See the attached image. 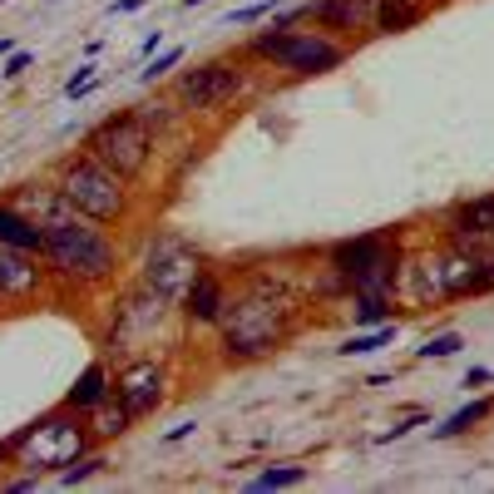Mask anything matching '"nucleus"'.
I'll use <instances>...</instances> for the list:
<instances>
[{
	"label": "nucleus",
	"instance_id": "nucleus-1",
	"mask_svg": "<svg viewBox=\"0 0 494 494\" xmlns=\"http://www.w3.org/2000/svg\"><path fill=\"white\" fill-rule=\"evenodd\" d=\"M302 292H292L277 272H252L238 297H228L218 317V361L223 366H252L267 361L272 351L302 331Z\"/></svg>",
	"mask_w": 494,
	"mask_h": 494
},
{
	"label": "nucleus",
	"instance_id": "nucleus-2",
	"mask_svg": "<svg viewBox=\"0 0 494 494\" xmlns=\"http://www.w3.org/2000/svg\"><path fill=\"white\" fill-rule=\"evenodd\" d=\"M489 292H494V247L440 233V247H425V252H415V257L405 252L396 297H401V307L425 312V307L489 297Z\"/></svg>",
	"mask_w": 494,
	"mask_h": 494
},
{
	"label": "nucleus",
	"instance_id": "nucleus-3",
	"mask_svg": "<svg viewBox=\"0 0 494 494\" xmlns=\"http://www.w3.org/2000/svg\"><path fill=\"white\" fill-rule=\"evenodd\" d=\"M40 262L50 272V287L75 292V297H94V292L119 282L124 252H119L114 228L89 223V218H79L70 208L55 223H45V252H40Z\"/></svg>",
	"mask_w": 494,
	"mask_h": 494
},
{
	"label": "nucleus",
	"instance_id": "nucleus-4",
	"mask_svg": "<svg viewBox=\"0 0 494 494\" xmlns=\"http://www.w3.org/2000/svg\"><path fill=\"white\" fill-rule=\"evenodd\" d=\"M50 183H55V193L65 198L79 218H89V223L124 228L134 218V183L119 178L114 168H104L94 154H84V149L65 154V159L50 168Z\"/></svg>",
	"mask_w": 494,
	"mask_h": 494
},
{
	"label": "nucleus",
	"instance_id": "nucleus-5",
	"mask_svg": "<svg viewBox=\"0 0 494 494\" xmlns=\"http://www.w3.org/2000/svg\"><path fill=\"white\" fill-rule=\"evenodd\" d=\"M243 55L257 60V65H267V70H282V75H292V79H317V75L341 70L346 55H351V45L327 35V30H317V25H277V20H272L267 30H257V35L243 40Z\"/></svg>",
	"mask_w": 494,
	"mask_h": 494
},
{
	"label": "nucleus",
	"instance_id": "nucleus-6",
	"mask_svg": "<svg viewBox=\"0 0 494 494\" xmlns=\"http://www.w3.org/2000/svg\"><path fill=\"white\" fill-rule=\"evenodd\" d=\"M5 445H10V465L35 470V475L50 480V475H60L70 460H79L84 450H94V435H89V420L79 411L55 405V411L35 415L30 425H20Z\"/></svg>",
	"mask_w": 494,
	"mask_h": 494
},
{
	"label": "nucleus",
	"instance_id": "nucleus-7",
	"mask_svg": "<svg viewBox=\"0 0 494 494\" xmlns=\"http://www.w3.org/2000/svg\"><path fill=\"white\" fill-rule=\"evenodd\" d=\"M327 267L341 277L346 297L356 292H381L396 297L401 287V267H405V247L396 233H361V238H341L327 247Z\"/></svg>",
	"mask_w": 494,
	"mask_h": 494
},
{
	"label": "nucleus",
	"instance_id": "nucleus-8",
	"mask_svg": "<svg viewBox=\"0 0 494 494\" xmlns=\"http://www.w3.org/2000/svg\"><path fill=\"white\" fill-rule=\"evenodd\" d=\"M247 65H252V60L243 55V50L198 60V65L173 70V75H168V94H173L178 109L193 114V119H198V114H218V109L238 104L252 89V70Z\"/></svg>",
	"mask_w": 494,
	"mask_h": 494
},
{
	"label": "nucleus",
	"instance_id": "nucleus-9",
	"mask_svg": "<svg viewBox=\"0 0 494 494\" xmlns=\"http://www.w3.org/2000/svg\"><path fill=\"white\" fill-rule=\"evenodd\" d=\"M154 149H159V139L144 129L134 109L104 114V119L94 124L89 134H84V154H94V159H99L104 168H114V173L129 178V183H139V178L149 173Z\"/></svg>",
	"mask_w": 494,
	"mask_h": 494
},
{
	"label": "nucleus",
	"instance_id": "nucleus-10",
	"mask_svg": "<svg viewBox=\"0 0 494 494\" xmlns=\"http://www.w3.org/2000/svg\"><path fill=\"white\" fill-rule=\"evenodd\" d=\"M198 267H203V252L188 243L183 233H173V228L149 233V243L139 252V282L154 292H163L168 302L183 297V287L198 277Z\"/></svg>",
	"mask_w": 494,
	"mask_h": 494
},
{
	"label": "nucleus",
	"instance_id": "nucleus-11",
	"mask_svg": "<svg viewBox=\"0 0 494 494\" xmlns=\"http://www.w3.org/2000/svg\"><path fill=\"white\" fill-rule=\"evenodd\" d=\"M168 386H173V371H168V361H159V356H149V351L124 356L119 371H114V396L129 405L134 420L159 415V405L168 401Z\"/></svg>",
	"mask_w": 494,
	"mask_h": 494
},
{
	"label": "nucleus",
	"instance_id": "nucleus-12",
	"mask_svg": "<svg viewBox=\"0 0 494 494\" xmlns=\"http://www.w3.org/2000/svg\"><path fill=\"white\" fill-rule=\"evenodd\" d=\"M371 20H376V0H307V5L287 10L277 25H317L351 45V40L371 35Z\"/></svg>",
	"mask_w": 494,
	"mask_h": 494
},
{
	"label": "nucleus",
	"instance_id": "nucleus-13",
	"mask_svg": "<svg viewBox=\"0 0 494 494\" xmlns=\"http://www.w3.org/2000/svg\"><path fill=\"white\" fill-rule=\"evenodd\" d=\"M50 292V272L40 252L0 247V307H35Z\"/></svg>",
	"mask_w": 494,
	"mask_h": 494
},
{
	"label": "nucleus",
	"instance_id": "nucleus-14",
	"mask_svg": "<svg viewBox=\"0 0 494 494\" xmlns=\"http://www.w3.org/2000/svg\"><path fill=\"white\" fill-rule=\"evenodd\" d=\"M228 297H233V287H228V277L218 267H198V277L183 287V297H178V317L188 322V327H218V317H223Z\"/></svg>",
	"mask_w": 494,
	"mask_h": 494
},
{
	"label": "nucleus",
	"instance_id": "nucleus-15",
	"mask_svg": "<svg viewBox=\"0 0 494 494\" xmlns=\"http://www.w3.org/2000/svg\"><path fill=\"white\" fill-rule=\"evenodd\" d=\"M445 238H465V243H494V193L480 198H460L445 213Z\"/></svg>",
	"mask_w": 494,
	"mask_h": 494
},
{
	"label": "nucleus",
	"instance_id": "nucleus-16",
	"mask_svg": "<svg viewBox=\"0 0 494 494\" xmlns=\"http://www.w3.org/2000/svg\"><path fill=\"white\" fill-rule=\"evenodd\" d=\"M109 391H114V366H109V356H99V361H89V366H84V371L75 376V386L65 391V401H60V405H65V411L89 415Z\"/></svg>",
	"mask_w": 494,
	"mask_h": 494
},
{
	"label": "nucleus",
	"instance_id": "nucleus-17",
	"mask_svg": "<svg viewBox=\"0 0 494 494\" xmlns=\"http://www.w3.org/2000/svg\"><path fill=\"white\" fill-rule=\"evenodd\" d=\"M5 203L20 208V213H25L35 228H45V223H55L60 213H70V203L55 193V183H50V178H45V183H20L15 193L5 198Z\"/></svg>",
	"mask_w": 494,
	"mask_h": 494
},
{
	"label": "nucleus",
	"instance_id": "nucleus-18",
	"mask_svg": "<svg viewBox=\"0 0 494 494\" xmlns=\"http://www.w3.org/2000/svg\"><path fill=\"white\" fill-rule=\"evenodd\" d=\"M84 420H89V435H94V445H114V440H124V435H129V430H134V415H129V405H124L119 401V396H104V401L99 405H94V411L89 415H84Z\"/></svg>",
	"mask_w": 494,
	"mask_h": 494
},
{
	"label": "nucleus",
	"instance_id": "nucleus-19",
	"mask_svg": "<svg viewBox=\"0 0 494 494\" xmlns=\"http://www.w3.org/2000/svg\"><path fill=\"white\" fill-rule=\"evenodd\" d=\"M129 109L134 114H139V124H144V129H149L154 134V139H168V134H173L178 129V119H183V109H178V99H173V94H168V89H154V94H144V99L139 104H129Z\"/></svg>",
	"mask_w": 494,
	"mask_h": 494
},
{
	"label": "nucleus",
	"instance_id": "nucleus-20",
	"mask_svg": "<svg viewBox=\"0 0 494 494\" xmlns=\"http://www.w3.org/2000/svg\"><path fill=\"white\" fill-rule=\"evenodd\" d=\"M430 0H376V20H371V35H405L425 20Z\"/></svg>",
	"mask_w": 494,
	"mask_h": 494
},
{
	"label": "nucleus",
	"instance_id": "nucleus-21",
	"mask_svg": "<svg viewBox=\"0 0 494 494\" xmlns=\"http://www.w3.org/2000/svg\"><path fill=\"white\" fill-rule=\"evenodd\" d=\"M0 247H20V252H45V228H35L20 208H10L0 198Z\"/></svg>",
	"mask_w": 494,
	"mask_h": 494
},
{
	"label": "nucleus",
	"instance_id": "nucleus-22",
	"mask_svg": "<svg viewBox=\"0 0 494 494\" xmlns=\"http://www.w3.org/2000/svg\"><path fill=\"white\" fill-rule=\"evenodd\" d=\"M381 322H401V297H381V292H356L351 297V327H381Z\"/></svg>",
	"mask_w": 494,
	"mask_h": 494
},
{
	"label": "nucleus",
	"instance_id": "nucleus-23",
	"mask_svg": "<svg viewBox=\"0 0 494 494\" xmlns=\"http://www.w3.org/2000/svg\"><path fill=\"white\" fill-rule=\"evenodd\" d=\"M489 415H494V396H485V401H470V405H460L455 415L440 420V425H435V440H455V435H465V430L485 425Z\"/></svg>",
	"mask_w": 494,
	"mask_h": 494
},
{
	"label": "nucleus",
	"instance_id": "nucleus-24",
	"mask_svg": "<svg viewBox=\"0 0 494 494\" xmlns=\"http://www.w3.org/2000/svg\"><path fill=\"white\" fill-rule=\"evenodd\" d=\"M396 331H401V322H381V327H361V331H351L341 346H336V356H371V351H381V346H391V341H396Z\"/></svg>",
	"mask_w": 494,
	"mask_h": 494
},
{
	"label": "nucleus",
	"instance_id": "nucleus-25",
	"mask_svg": "<svg viewBox=\"0 0 494 494\" xmlns=\"http://www.w3.org/2000/svg\"><path fill=\"white\" fill-rule=\"evenodd\" d=\"M104 465H109V460H104V445H94V450H84L79 460H70V465L60 470L55 485H65V489H70V485H84V480H94Z\"/></svg>",
	"mask_w": 494,
	"mask_h": 494
},
{
	"label": "nucleus",
	"instance_id": "nucleus-26",
	"mask_svg": "<svg viewBox=\"0 0 494 494\" xmlns=\"http://www.w3.org/2000/svg\"><path fill=\"white\" fill-rule=\"evenodd\" d=\"M183 60H188V45H168L163 55L149 60V70H139V79H144V84H163L178 65H183Z\"/></svg>",
	"mask_w": 494,
	"mask_h": 494
},
{
	"label": "nucleus",
	"instance_id": "nucleus-27",
	"mask_svg": "<svg viewBox=\"0 0 494 494\" xmlns=\"http://www.w3.org/2000/svg\"><path fill=\"white\" fill-rule=\"evenodd\" d=\"M302 480H307L302 465H272V470H262L247 489H292V485H302Z\"/></svg>",
	"mask_w": 494,
	"mask_h": 494
},
{
	"label": "nucleus",
	"instance_id": "nucleus-28",
	"mask_svg": "<svg viewBox=\"0 0 494 494\" xmlns=\"http://www.w3.org/2000/svg\"><path fill=\"white\" fill-rule=\"evenodd\" d=\"M460 346H465V336H460V331H435L415 356H420V361H450V356H460Z\"/></svg>",
	"mask_w": 494,
	"mask_h": 494
},
{
	"label": "nucleus",
	"instance_id": "nucleus-29",
	"mask_svg": "<svg viewBox=\"0 0 494 494\" xmlns=\"http://www.w3.org/2000/svg\"><path fill=\"white\" fill-rule=\"evenodd\" d=\"M94 84H99V70H94V65H79L75 75H70V84H65V99H84Z\"/></svg>",
	"mask_w": 494,
	"mask_h": 494
},
{
	"label": "nucleus",
	"instance_id": "nucleus-30",
	"mask_svg": "<svg viewBox=\"0 0 494 494\" xmlns=\"http://www.w3.org/2000/svg\"><path fill=\"white\" fill-rule=\"evenodd\" d=\"M30 65H35V50H20V45H15V50L5 55V65H0V79H20Z\"/></svg>",
	"mask_w": 494,
	"mask_h": 494
},
{
	"label": "nucleus",
	"instance_id": "nucleus-31",
	"mask_svg": "<svg viewBox=\"0 0 494 494\" xmlns=\"http://www.w3.org/2000/svg\"><path fill=\"white\" fill-rule=\"evenodd\" d=\"M272 15V0H257V5H243L228 15V25H252V20H267Z\"/></svg>",
	"mask_w": 494,
	"mask_h": 494
},
{
	"label": "nucleus",
	"instance_id": "nucleus-32",
	"mask_svg": "<svg viewBox=\"0 0 494 494\" xmlns=\"http://www.w3.org/2000/svg\"><path fill=\"white\" fill-rule=\"evenodd\" d=\"M415 425H425V415H420V411H415V415H401V420H396V425H391V430H386V435H381V445H391V440H405V435H411Z\"/></svg>",
	"mask_w": 494,
	"mask_h": 494
},
{
	"label": "nucleus",
	"instance_id": "nucleus-33",
	"mask_svg": "<svg viewBox=\"0 0 494 494\" xmlns=\"http://www.w3.org/2000/svg\"><path fill=\"white\" fill-rule=\"evenodd\" d=\"M193 430H198V420H183V425H173V430L163 435V445H178V440H183V435H193Z\"/></svg>",
	"mask_w": 494,
	"mask_h": 494
},
{
	"label": "nucleus",
	"instance_id": "nucleus-34",
	"mask_svg": "<svg viewBox=\"0 0 494 494\" xmlns=\"http://www.w3.org/2000/svg\"><path fill=\"white\" fill-rule=\"evenodd\" d=\"M489 381H494V371H489V366H470L465 386H489Z\"/></svg>",
	"mask_w": 494,
	"mask_h": 494
},
{
	"label": "nucleus",
	"instance_id": "nucleus-35",
	"mask_svg": "<svg viewBox=\"0 0 494 494\" xmlns=\"http://www.w3.org/2000/svg\"><path fill=\"white\" fill-rule=\"evenodd\" d=\"M159 45H163V30H154V35H149V40H144V45H139V60H149V55H154V50H159Z\"/></svg>",
	"mask_w": 494,
	"mask_h": 494
},
{
	"label": "nucleus",
	"instance_id": "nucleus-36",
	"mask_svg": "<svg viewBox=\"0 0 494 494\" xmlns=\"http://www.w3.org/2000/svg\"><path fill=\"white\" fill-rule=\"evenodd\" d=\"M129 10H144V0H114L109 15H129Z\"/></svg>",
	"mask_w": 494,
	"mask_h": 494
},
{
	"label": "nucleus",
	"instance_id": "nucleus-37",
	"mask_svg": "<svg viewBox=\"0 0 494 494\" xmlns=\"http://www.w3.org/2000/svg\"><path fill=\"white\" fill-rule=\"evenodd\" d=\"M5 470H10V445L0 440V475H5Z\"/></svg>",
	"mask_w": 494,
	"mask_h": 494
},
{
	"label": "nucleus",
	"instance_id": "nucleus-38",
	"mask_svg": "<svg viewBox=\"0 0 494 494\" xmlns=\"http://www.w3.org/2000/svg\"><path fill=\"white\" fill-rule=\"evenodd\" d=\"M10 50H15V40H10V35H0V60H5Z\"/></svg>",
	"mask_w": 494,
	"mask_h": 494
},
{
	"label": "nucleus",
	"instance_id": "nucleus-39",
	"mask_svg": "<svg viewBox=\"0 0 494 494\" xmlns=\"http://www.w3.org/2000/svg\"><path fill=\"white\" fill-rule=\"evenodd\" d=\"M178 5H183V10H198V5H208V0H178Z\"/></svg>",
	"mask_w": 494,
	"mask_h": 494
},
{
	"label": "nucleus",
	"instance_id": "nucleus-40",
	"mask_svg": "<svg viewBox=\"0 0 494 494\" xmlns=\"http://www.w3.org/2000/svg\"><path fill=\"white\" fill-rule=\"evenodd\" d=\"M489 247H494V243H489Z\"/></svg>",
	"mask_w": 494,
	"mask_h": 494
}]
</instances>
